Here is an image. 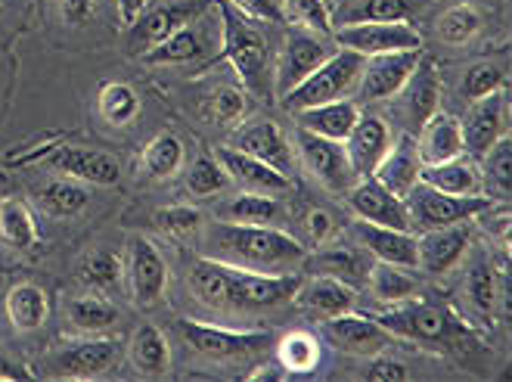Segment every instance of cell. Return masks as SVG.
Masks as SVG:
<instances>
[{
    "instance_id": "51",
    "label": "cell",
    "mask_w": 512,
    "mask_h": 382,
    "mask_svg": "<svg viewBox=\"0 0 512 382\" xmlns=\"http://www.w3.org/2000/svg\"><path fill=\"white\" fill-rule=\"evenodd\" d=\"M153 224L156 230L168 233L174 240H187L202 230V212L190 209V205H171V209H162L153 215Z\"/></svg>"
},
{
    "instance_id": "43",
    "label": "cell",
    "mask_w": 512,
    "mask_h": 382,
    "mask_svg": "<svg viewBox=\"0 0 512 382\" xmlns=\"http://www.w3.org/2000/svg\"><path fill=\"white\" fill-rule=\"evenodd\" d=\"M97 109L112 128H125L140 115V97L128 81H109L100 87Z\"/></svg>"
},
{
    "instance_id": "34",
    "label": "cell",
    "mask_w": 512,
    "mask_h": 382,
    "mask_svg": "<svg viewBox=\"0 0 512 382\" xmlns=\"http://www.w3.org/2000/svg\"><path fill=\"white\" fill-rule=\"evenodd\" d=\"M463 302L481 314V317H491L500 305V277L494 271V261L485 252H475L469 268H466V280H463Z\"/></svg>"
},
{
    "instance_id": "17",
    "label": "cell",
    "mask_w": 512,
    "mask_h": 382,
    "mask_svg": "<svg viewBox=\"0 0 512 382\" xmlns=\"http://www.w3.org/2000/svg\"><path fill=\"white\" fill-rule=\"evenodd\" d=\"M47 162L63 171L66 178L94 184V187H112L122 181V165L106 150H90V146H53L47 153Z\"/></svg>"
},
{
    "instance_id": "54",
    "label": "cell",
    "mask_w": 512,
    "mask_h": 382,
    "mask_svg": "<svg viewBox=\"0 0 512 382\" xmlns=\"http://www.w3.org/2000/svg\"><path fill=\"white\" fill-rule=\"evenodd\" d=\"M364 379H373V382H401V379H410V367L404 361H398V358L373 355V361L364 370Z\"/></svg>"
},
{
    "instance_id": "29",
    "label": "cell",
    "mask_w": 512,
    "mask_h": 382,
    "mask_svg": "<svg viewBox=\"0 0 512 382\" xmlns=\"http://www.w3.org/2000/svg\"><path fill=\"white\" fill-rule=\"evenodd\" d=\"M63 317H66V327L78 336H100L122 320L118 308L103 292H90V289L81 292V296H69L63 302Z\"/></svg>"
},
{
    "instance_id": "13",
    "label": "cell",
    "mask_w": 512,
    "mask_h": 382,
    "mask_svg": "<svg viewBox=\"0 0 512 382\" xmlns=\"http://www.w3.org/2000/svg\"><path fill=\"white\" fill-rule=\"evenodd\" d=\"M323 336L333 348L345 351V355H354V358H373L395 345V336H391L379 320L357 317L351 311L323 320Z\"/></svg>"
},
{
    "instance_id": "5",
    "label": "cell",
    "mask_w": 512,
    "mask_h": 382,
    "mask_svg": "<svg viewBox=\"0 0 512 382\" xmlns=\"http://www.w3.org/2000/svg\"><path fill=\"white\" fill-rule=\"evenodd\" d=\"M364 63H367V56L345 50V47L339 53H329L305 81L292 87L286 97H280V106L295 115L311 106L348 100L351 94H357L360 75H364Z\"/></svg>"
},
{
    "instance_id": "25",
    "label": "cell",
    "mask_w": 512,
    "mask_h": 382,
    "mask_svg": "<svg viewBox=\"0 0 512 382\" xmlns=\"http://www.w3.org/2000/svg\"><path fill=\"white\" fill-rule=\"evenodd\" d=\"M292 302L317 317V320H329V317H339V314H348L357 302V292L336 280V277H326V274H317L314 280H301V286L295 289Z\"/></svg>"
},
{
    "instance_id": "44",
    "label": "cell",
    "mask_w": 512,
    "mask_h": 382,
    "mask_svg": "<svg viewBox=\"0 0 512 382\" xmlns=\"http://www.w3.org/2000/svg\"><path fill=\"white\" fill-rule=\"evenodd\" d=\"M78 277L84 283V289L90 292H112L118 286V280H122V261H118V255L112 249H90L81 261L78 268Z\"/></svg>"
},
{
    "instance_id": "24",
    "label": "cell",
    "mask_w": 512,
    "mask_h": 382,
    "mask_svg": "<svg viewBox=\"0 0 512 382\" xmlns=\"http://www.w3.org/2000/svg\"><path fill=\"white\" fill-rule=\"evenodd\" d=\"M416 140V153L423 165H441L450 159H460L466 156V146H463V122L457 115L450 112H435L432 119L419 128Z\"/></svg>"
},
{
    "instance_id": "19",
    "label": "cell",
    "mask_w": 512,
    "mask_h": 382,
    "mask_svg": "<svg viewBox=\"0 0 512 382\" xmlns=\"http://www.w3.org/2000/svg\"><path fill=\"white\" fill-rule=\"evenodd\" d=\"M506 103H509L506 87L485 100H475L469 119L463 125V146L472 159L481 162V156H485L503 134H509V106Z\"/></svg>"
},
{
    "instance_id": "30",
    "label": "cell",
    "mask_w": 512,
    "mask_h": 382,
    "mask_svg": "<svg viewBox=\"0 0 512 382\" xmlns=\"http://www.w3.org/2000/svg\"><path fill=\"white\" fill-rule=\"evenodd\" d=\"M419 168H423V162H419V153H416V140L410 134H404L398 143H391L385 159L376 165L373 178L404 199L419 184Z\"/></svg>"
},
{
    "instance_id": "55",
    "label": "cell",
    "mask_w": 512,
    "mask_h": 382,
    "mask_svg": "<svg viewBox=\"0 0 512 382\" xmlns=\"http://www.w3.org/2000/svg\"><path fill=\"white\" fill-rule=\"evenodd\" d=\"M56 13L69 28H81L97 16V0H56Z\"/></svg>"
},
{
    "instance_id": "36",
    "label": "cell",
    "mask_w": 512,
    "mask_h": 382,
    "mask_svg": "<svg viewBox=\"0 0 512 382\" xmlns=\"http://www.w3.org/2000/svg\"><path fill=\"white\" fill-rule=\"evenodd\" d=\"M128 361L137 373L153 376V379H159L171 370V348L156 323H140L137 327V333L131 336V345H128Z\"/></svg>"
},
{
    "instance_id": "38",
    "label": "cell",
    "mask_w": 512,
    "mask_h": 382,
    "mask_svg": "<svg viewBox=\"0 0 512 382\" xmlns=\"http://www.w3.org/2000/svg\"><path fill=\"white\" fill-rule=\"evenodd\" d=\"M0 243L13 252H28L38 246V221L22 196H7L0 202Z\"/></svg>"
},
{
    "instance_id": "46",
    "label": "cell",
    "mask_w": 512,
    "mask_h": 382,
    "mask_svg": "<svg viewBox=\"0 0 512 382\" xmlns=\"http://www.w3.org/2000/svg\"><path fill=\"white\" fill-rule=\"evenodd\" d=\"M506 87V66L503 63H494V60H481V63H472L463 78H460V97L475 103V100H485L497 91Z\"/></svg>"
},
{
    "instance_id": "1",
    "label": "cell",
    "mask_w": 512,
    "mask_h": 382,
    "mask_svg": "<svg viewBox=\"0 0 512 382\" xmlns=\"http://www.w3.org/2000/svg\"><path fill=\"white\" fill-rule=\"evenodd\" d=\"M193 296L215 311H270L292 302L301 286L298 274H258L230 264L199 258L187 274Z\"/></svg>"
},
{
    "instance_id": "57",
    "label": "cell",
    "mask_w": 512,
    "mask_h": 382,
    "mask_svg": "<svg viewBox=\"0 0 512 382\" xmlns=\"http://www.w3.org/2000/svg\"><path fill=\"white\" fill-rule=\"evenodd\" d=\"M143 0H115V10H118V19H122L125 25H131L140 13H143Z\"/></svg>"
},
{
    "instance_id": "47",
    "label": "cell",
    "mask_w": 512,
    "mask_h": 382,
    "mask_svg": "<svg viewBox=\"0 0 512 382\" xmlns=\"http://www.w3.org/2000/svg\"><path fill=\"white\" fill-rule=\"evenodd\" d=\"M277 355H280V367L286 373H311V370H317L323 351L311 333H289L280 339Z\"/></svg>"
},
{
    "instance_id": "18",
    "label": "cell",
    "mask_w": 512,
    "mask_h": 382,
    "mask_svg": "<svg viewBox=\"0 0 512 382\" xmlns=\"http://www.w3.org/2000/svg\"><path fill=\"white\" fill-rule=\"evenodd\" d=\"M345 196H348L351 212L360 221H370V224H379V227H391V230H410L404 199L395 196L388 187H382L373 178V174H367L364 181H357Z\"/></svg>"
},
{
    "instance_id": "32",
    "label": "cell",
    "mask_w": 512,
    "mask_h": 382,
    "mask_svg": "<svg viewBox=\"0 0 512 382\" xmlns=\"http://www.w3.org/2000/svg\"><path fill=\"white\" fill-rule=\"evenodd\" d=\"M218 221H230V224H261V227H280L286 221L283 202H277L267 193H249L243 190L239 196L221 202L215 209Z\"/></svg>"
},
{
    "instance_id": "21",
    "label": "cell",
    "mask_w": 512,
    "mask_h": 382,
    "mask_svg": "<svg viewBox=\"0 0 512 382\" xmlns=\"http://www.w3.org/2000/svg\"><path fill=\"white\" fill-rule=\"evenodd\" d=\"M230 146L243 150L267 165H274L277 171L289 174L292 171V146L283 134V128L270 119H252V122H239L233 128Z\"/></svg>"
},
{
    "instance_id": "58",
    "label": "cell",
    "mask_w": 512,
    "mask_h": 382,
    "mask_svg": "<svg viewBox=\"0 0 512 382\" xmlns=\"http://www.w3.org/2000/svg\"><path fill=\"white\" fill-rule=\"evenodd\" d=\"M280 376H283V370H277V367H258L249 373V379H280Z\"/></svg>"
},
{
    "instance_id": "50",
    "label": "cell",
    "mask_w": 512,
    "mask_h": 382,
    "mask_svg": "<svg viewBox=\"0 0 512 382\" xmlns=\"http://www.w3.org/2000/svg\"><path fill=\"white\" fill-rule=\"evenodd\" d=\"M227 171L221 168L218 159L212 156H199L190 171H187V193H193L196 199H212L227 187Z\"/></svg>"
},
{
    "instance_id": "53",
    "label": "cell",
    "mask_w": 512,
    "mask_h": 382,
    "mask_svg": "<svg viewBox=\"0 0 512 382\" xmlns=\"http://www.w3.org/2000/svg\"><path fill=\"white\" fill-rule=\"evenodd\" d=\"M224 4H230L233 10H239V13L249 16V19L274 22V25H283L286 22V16H283L277 0H224Z\"/></svg>"
},
{
    "instance_id": "11",
    "label": "cell",
    "mask_w": 512,
    "mask_h": 382,
    "mask_svg": "<svg viewBox=\"0 0 512 382\" xmlns=\"http://www.w3.org/2000/svg\"><path fill=\"white\" fill-rule=\"evenodd\" d=\"M339 47L360 56H379L395 50H423V35L410 22H354L333 32Z\"/></svg>"
},
{
    "instance_id": "31",
    "label": "cell",
    "mask_w": 512,
    "mask_h": 382,
    "mask_svg": "<svg viewBox=\"0 0 512 382\" xmlns=\"http://www.w3.org/2000/svg\"><path fill=\"white\" fill-rule=\"evenodd\" d=\"M199 115L215 128H227L233 131L239 122H246V115L252 112V100L243 87L236 84H215L196 100Z\"/></svg>"
},
{
    "instance_id": "9",
    "label": "cell",
    "mask_w": 512,
    "mask_h": 382,
    "mask_svg": "<svg viewBox=\"0 0 512 382\" xmlns=\"http://www.w3.org/2000/svg\"><path fill=\"white\" fill-rule=\"evenodd\" d=\"M295 146H298L301 165L308 168V174L320 187L333 190V193H348L357 184V171L345 153L342 140H329V137H320V134L298 128Z\"/></svg>"
},
{
    "instance_id": "10",
    "label": "cell",
    "mask_w": 512,
    "mask_h": 382,
    "mask_svg": "<svg viewBox=\"0 0 512 382\" xmlns=\"http://www.w3.org/2000/svg\"><path fill=\"white\" fill-rule=\"evenodd\" d=\"M205 10H208L205 0H168V4H162V7L140 13L128 25V41H125L128 56H143L146 50L162 44L168 35H174L177 28H184L193 19H199Z\"/></svg>"
},
{
    "instance_id": "7",
    "label": "cell",
    "mask_w": 512,
    "mask_h": 382,
    "mask_svg": "<svg viewBox=\"0 0 512 382\" xmlns=\"http://www.w3.org/2000/svg\"><path fill=\"white\" fill-rule=\"evenodd\" d=\"M174 330L193 355L212 364L246 361V358L264 355V351L274 345V336L270 333H252V330L239 333V330H224V327H208V323H199V320H177Z\"/></svg>"
},
{
    "instance_id": "45",
    "label": "cell",
    "mask_w": 512,
    "mask_h": 382,
    "mask_svg": "<svg viewBox=\"0 0 512 382\" xmlns=\"http://www.w3.org/2000/svg\"><path fill=\"white\" fill-rule=\"evenodd\" d=\"M413 13L410 0H357V4L339 10L333 16V25H354V22H407Z\"/></svg>"
},
{
    "instance_id": "48",
    "label": "cell",
    "mask_w": 512,
    "mask_h": 382,
    "mask_svg": "<svg viewBox=\"0 0 512 382\" xmlns=\"http://www.w3.org/2000/svg\"><path fill=\"white\" fill-rule=\"evenodd\" d=\"M481 162H485L481 184H488L491 193H497L500 199H509V187H512V140H509V134H503L491 150L481 156Z\"/></svg>"
},
{
    "instance_id": "27",
    "label": "cell",
    "mask_w": 512,
    "mask_h": 382,
    "mask_svg": "<svg viewBox=\"0 0 512 382\" xmlns=\"http://www.w3.org/2000/svg\"><path fill=\"white\" fill-rule=\"evenodd\" d=\"M342 143H345V153L357 171V178H367L391 150V128L379 115H360V122Z\"/></svg>"
},
{
    "instance_id": "41",
    "label": "cell",
    "mask_w": 512,
    "mask_h": 382,
    "mask_svg": "<svg viewBox=\"0 0 512 382\" xmlns=\"http://www.w3.org/2000/svg\"><path fill=\"white\" fill-rule=\"evenodd\" d=\"M481 32H485V13H481L475 4H450L435 19L438 41H444L450 47H463V44L475 41Z\"/></svg>"
},
{
    "instance_id": "20",
    "label": "cell",
    "mask_w": 512,
    "mask_h": 382,
    "mask_svg": "<svg viewBox=\"0 0 512 382\" xmlns=\"http://www.w3.org/2000/svg\"><path fill=\"white\" fill-rule=\"evenodd\" d=\"M218 162L221 168L227 171V178L236 181L243 190L249 193H267V196H280V193H289L292 190V181L289 174L277 171L274 165H267L243 150H236V146H218Z\"/></svg>"
},
{
    "instance_id": "22",
    "label": "cell",
    "mask_w": 512,
    "mask_h": 382,
    "mask_svg": "<svg viewBox=\"0 0 512 382\" xmlns=\"http://www.w3.org/2000/svg\"><path fill=\"white\" fill-rule=\"evenodd\" d=\"M329 56V47L305 32H292L283 44V53L277 60V72H274V91L280 97H286L292 87H298L305 81L323 60Z\"/></svg>"
},
{
    "instance_id": "15",
    "label": "cell",
    "mask_w": 512,
    "mask_h": 382,
    "mask_svg": "<svg viewBox=\"0 0 512 382\" xmlns=\"http://www.w3.org/2000/svg\"><path fill=\"white\" fill-rule=\"evenodd\" d=\"M419 60H423V50H395V53L367 56L364 75H360V84H357V94L370 103L373 100H391L407 84V78L413 75Z\"/></svg>"
},
{
    "instance_id": "37",
    "label": "cell",
    "mask_w": 512,
    "mask_h": 382,
    "mask_svg": "<svg viewBox=\"0 0 512 382\" xmlns=\"http://www.w3.org/2000/svg\"><path fill=\"white\" fill-rule=\"evenodd\" d=\"M184 140L174 131H159L140 153V174L146 181H168L184 165Z\"/></svg>"
},
{
    "instance_id": "8",
    "label": "cell",
    "mask_w": 512,
    "mask_h": 382,
    "mask_svg": "<svg viewBox=\"0 0 512 382\" xmlns=\"http://www.w3.org/2000/svg\"><path fill=\"white\" fill-rule=\"evenodd\" d=\"M118 361H122V342L90 336L50 348L41 370L53 379H94L109 373Z\"/></svg>"
},
{
    "instance_id": "56",
    "label": "cell",
    "mask_w": 512,
    "mask_h": 382,
    "mask_svg": "<svg viewBox=\"0 0 512 382\" xmlns=\"http://www.w3.org/2000/svg\"><path fill=\"white\" fill-rule=\"evenodd\" d=\"M13 379H32V370H25L22 364L10 361L4 351H0V382H13Z\"/></svg>"
},
{
    "instance_id": "33",
    "label": "cell",
    "mask_w": 512,
    "mask_h": 382,
    "mask_svg": "<svg viewBox=\"0 0 512 382\" xmlns=\"http://www.w3.org/2000/svg\"><path fill=\"white\" fill-rule=\"evenodd\" d=\"M295 122L298 128H305L311 134H320L329 140H345L360 122V109L351 100H336V103H323V106L295 112Z\"/></svg>"
},
{
    "instance_id": "2",
    "label": "cell",
    "mask_w": 512,
    "mask_h": 382,
    "mask_svg": "<svg viewBox=\"0 0 512 382\" xmlns=\"http://www.w3.org/2000/svg\"><path fill=\"white\" fill-rule=\"evenodd\" d=\"M199 249L202 258L258 274H295L308 258L305 246L280 227L230 221H218L215 227H208Z\"/></svg>"
},
{
    "instance_id": "3",
    "label": "cell",
    "mask_w": 512,
    "mask_h": 382,
    "mask_svg": "<svg viewBox=\"0 0 512 382\" xmlns=\"http://www.w3.org/2000/svg\"><path fill=\"white\" fill-rule=\"evenodd\" d=\"M398 305L401 308L376 317L395 339H407L423 348H441L450 355H485V345L478 342V336L466 327V320H460L450 305L432 299L416 302L413 296Z\"/></svg>"
},
{
    "instance_id": "28",
    "label": "cell",
    "mask_w": 512,
    "mask_h": 382,
    "mask_svg": "<svg viewBox=\"0 0 512 382\" xmlns=\"http://www.w3.org/2000/svg\"><path fill=\"white\" fill-rule=\"evenodd\" d=\"M308 261V258H305ZM370 255L364 246H354V243H333L326 246L323 252H317L308 268L317 271V274H326V277H336L342 283H348L351 289H360L367 286V274H370Z\"/></svg>"
},
{
    "instance_id": "42",
    "label": "cell",
    "mask_w": 512,
    "mask_h": 382,
    "mask_svg": "<svg viewBox=\"0 0 512 382\" xmlns=\"http://www.w3.org/2000/svg\"><path fill=\"white\" fill-rule=\"evenodd\" d=\"M367 286H370V292L379 302H391V305L416 296V277L410 274V268L388 264V261H373L370 264Z\"/></svg>"
},
{
    "instance_id": "39",
    "label": "cell",
    "mask_w": 512,
    "mask_h": 382,
    "mask_svg": "<svg viewBox=\"0 0 512 382\" xmlns=\"http://www.w3.org/2000/svg\"><path fill=\"white\" fill-rule=\"evenodd\" d=\"M32 196L38 209L50 218H75L90 205V193L66 178H47L32 190Z\"/></svg>"
},
{
    "instance_id": "52",
    "label": "cell",
    "mask_w": 512,
    "mask_h": 382,
    "mask_svg": "<svg viewBox=\"0 0 512 382\" xmlns=\"http://www.w3.org/2000/svg\"><path fill=\"white\" fill-rule=\"evenodd\" d=\"M301 230L308 233L311 243L323 246V243H329L339 233V221H336L333 212L323 209V205H311V209L301 215Z\"/></svg>"
},
{
    "instance_id": "26",
    "label": "cell",
    "mask_w": 512,
    "mask_h": 382,
    "mask_svg": "<svg viewBox=\"0 0 512 382\" xmlns=\"http://www.w3.org/2000/svg\"><path fill=\"white\" fill-rule=\"evenodd\" d=\"M354 237L376 261L401 264V268H410V271L419 268L416 233H410V230H391V227H379L370 221H357Z\"/></svg>"
},
{
    "instance_id": "12",
    "label": "cell",
    "mask_w": 512,
    "mask_h": 382,
    "mask_svg": "<svg viewBox=\"0 0 512 382\" xmlns=\"http://www.w3.org/2000/svg\"><path fill=\"white\" fill-rule=\"evenodd\" d=\"M395 97H401L398 112H401L404 128H407L404 134L416 137L419 128H423L441 109V69L432 56L423 53V60H419V66L413 69V75L407 78V84Z\"/></svg>"
},
{
    "instance_id": "14",
    "label": "cell",
    "mask_w": 512,
    "mask_h": 382,
    "mask_svg": "<svg viewBox=\"0 0 512 382\" xmlns=\"http://www.w3.org/2000/svg\"><path fill=\"white\" fill-rule=\"evenodd\" d=\"M128 286L140 308H156L168 286V264L162 252L140 233L128 240Z\"/></svg>"
},
{
    "instance_id": "40",
    "label": "cell",
    "mask_w": 512,
    "mask_h": 382,
    "mask_svg": "<svg viewBox=\"0 0 512 382\" xmlns=\"http://www.w3.org/2000/svg\"><path fill=\"white\" fill-rule=\"evenodd\" d=\"M419 181L441 190V193H457V196H478L481 193V174L463 156L441 162V165H423L419 168Z\"/></svg>"
},
{
    "instance_id": "4",
    "label": "cell",
    "mask_w": 512,
    "mask_h": 382,
    "mask_svg": "<svg viewBox=\"0 0 512 382\" xmlns=\"http://www.w3.org/2000/svg\"><path fill=\"white\" fill-rule=\"evenodd\" d=\"M221 22H224L221 32L224 60L230 63V69L252 97L270 100L274 97V56H270L267 41L261 38V32H255L249 16L233 10L230 4H221Z\"/></svg>"
},
{
    "instance_id": "49",
    "label": "cell",
    "mask_w": 512,
    "mask_h": 382,
    "mask_svg": "<svg viewBox=\"0 0 512 382\" xmlns=\"http://www.w3.org/2000/svg\"><path fill=\"white\" fill-rule=\"evenodd\" d=\"M283 16L305 25L308 32H317L320 38L323 35H333L336 25H333V10L326 7V0H283L280 4Z\"/></svg>"
},
{
    "instance_id": "23",
    "label": "cell",
    "mask_w": 512,
    "mask_h": 382,
    "mask_svg": "<svg viewBox=\"0 0 512 382\" xmlns=\"http://www.w3.org/2000/svg\"><path fill=\"white\" fill-rule=\"evenodd\" d=\"M202 19V16H199ZM193 19L190 25L177 28L174 35H168L162 44H156L153 50H146L140 60L149 66H187V63H199L212 53L215 41L208 35V25Z\"/></svg>"
},
{
    "instance_id": "16",
    "label": "cell",
    "mask_w": 512,
    "mask_h": 382,
    "mask_svg": "<svg viewBox=\"0 0 512 382\" xmlns=\"http://www.w3.org/2000/svg\"><path fill=\"white\" fill-rule=\"evenodd\" d=\"M469 243H472V221H460V224H447V227L416 233L419 268L432 277H441L450 268H457V264L466 258Z\"/></svg>"
},
{
    "instance_id": "6",
    "label": "cell",
    "mask_w": 512,
    "mask_h": 382,
    "mask_svg": "<svg viewBox=\"0 0 512 382\" xmlns=\"http://www.w3.org/2000/svg\"><path fill=\"white\" fill-rule=\"evenodd\" d=\"M407 221L410 233H426L435 227L460 224V221H475L478 215H485L494 209V202L488 196H457V193H441L429 184L419 181L407 196Z\"/></svg>"
},
{
    "instance_id": "35",
    "label": "cell",
    "mask_w": 512,
    "mask_h": 382,
    "mask_svg": "<svg viewBox=\"0 0 512 382\" xmlns=\"http://www.w3.org/2000/svg\"><path fill=\"white\" fill-rule=\"evenodd\" d=\"M7 317L13 330L19 333H35L41 330L50 317V296L38 283H16L7 289Z\"/></svg>"
}]
</instances>
